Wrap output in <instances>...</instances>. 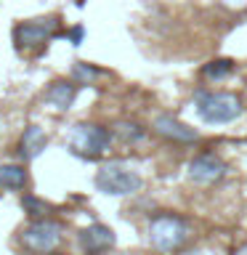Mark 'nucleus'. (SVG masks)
I'll return each instance as SVG.
<instances>
[{"label":"nucleus","instance_id":"1","mask_svg":"<svg viewBox=\"0 0 247 255\" xmlns=\"http://www.w3.org/2000/svg\"><path fill=\"white\" fill-rule=\"evenodd\" d=\"M197 115L207 125H226L245 112V104L237 93L229 91H199L194 99Z\"/></svg>","mask_w":247,"mask_h":255},{"label":"nucleus","instance_id":"2","mask_svg":"<svg viewBox=\"0 0 247 255\" xmlns=\"http://www.w3.org/2000/svg\"><path fill=\"white\" fill-rule=\"evenodd\" d=\"M189 237H191L189 223L183 221L181 215L162 213L149 223V242L162 255H173V253H178L181 247H186Z\"/></svg>","mask_w":247,"mask_h":255},{"label":"nucleus","instance_id":"3","mask_svg":"<svg viewBox=\"0 0 247 255\" xmlns=\"http://www.w3.org/2000/svg\"><path fill=\"white\" fill-rule=\"evenodd\" d=\"M93 183H96V189H99L101 194H107V197H130V194L143 189L141 175L135 170H130V167L120 165V162L101 165Z\"/></svg>","mask_w":247,"mask_h":255},{"label":"nucleus","instance_id":"4","mask_svg":"<svg viewBox=\"0 0 247 255\" xmlns=\"http://www.w3.org/2000/svg\"><path fill=\"white\" fill-rule=\"evenodd\" d=\"M61 223L48 221V218H35L32 223L21 229L19 242L27 253L32 255H51L61 245Z\"/></svg>","mask_w":247,"mask_h":255},{"label":"nucleus","instance_id":"5","mask_svg":"<svg viewBox=\"0 0 247 255\" xmlns=\"http://www.w3.org/2000/svg\"><path fill=\"white\" fill-rule=\"evenodd\" d=\"M112 143V133L101 125H93V123H83V125H75L69 133V149L77 151V154H85V157H93V154H104Z\"/></svg>","mask_w":247,"mask_h":255},{"label":"nucleus","instance_id":"6","mask_svg":"<svg viewBox=\"0 0 247 255\" xmlns=\"http://www.w3.org/2000/svg\"><path fill=\"white\" fill-rule=\"evenodd\" d=\"M56 32V19H29L13 27V45L21 53H32L45 48V43L51 40Z\"/></svg>","mask_w":247,"mask_h":255},{"label":"nucleus","instance_id":"7","mask_svg":"<svg viewBox=\"0 0 247 255\" xmlns=\"http://www.w3.org/2000/svg\"><path fill=\"white\" fill-rule=\"evenodd\" d=\"M226 175V162L215 154V151H202L189 162V178L199 186H210Z\"/></svg>","mask_w":247,"mask_h":255},{"label":"nucleus","instance_id":"8","mask_svg":"<svg viewBox=\"0 0 247 255\" xmlns=\"http://www.w3.org/2000/svg\"><path fill=\"white\" fill-rule=\"evenodd\" d=\"M154 133L159 138L165 141H173V143H194L199 141V133L194 128H189L186 123H181V120H175L170 115H162L154 120Z\"/></svg>","mask_w":247,"mask_h":255},{"label":"nucleus","instance_id":"9","mask_svg":"<svg viewBox=\"0 0 247 255\" xmlns=\"http://www.w3.org/2000/svg\"><path fill=\"white\" fill-rule=\"evenodd\" d=\"M80 247L88 255H104L115 247V234H112V229L101 226V223H93V226L80 231Z\"/></svg>","mask_w":247,"mask_h":255},{"label":"nucleus","instance_id":"10","mask_svg":"<svg viewBox=\"0 0 247 255\" xmlns=\"http://www.w3.org/2000/svg\"><path fill=\"white\" fill-rule=\"evenodd\" d=\"M45 143H48V135H45L43 128L40 125H27L24 133H21V138H19V154L24 159H35L40 151L45 149Z\"/></svg>","mask_w":247,"mask_h":255},{"label":"nucleus","instance_id":"11","mask_svg":"<svg viewBox=\"0 0 247 255\" xmlns=\"http://www.w3.org/2000/svg\"><path fill=\"white\" fill-rule=\"evenodd\" d=\"M75 96H77L75 83H67V80H56V83L48 85V91H45V101L51 104L53 109L67 112V109L72 107V101H75Z\"/></svg>","mask_w":247,"mask_h":255},{"label":"nucleus","instance_id":"12","mask_svg":"<svg viewBox=\"0 0 247 255\" xmlns=\"http://www.w3.org/2000/svg\"><path fill=\"white\" fill-rule=\"evenodd\" d=\"M27 181H29V175L21 165H13V162L0 165V186L5 191H21L27 186Z\"/></svg>","mask_w":247,"mask_h":255},{"label":"nucleus","instance_id":"13","mask_svg":"<svg viewBox=\"0 0 247 255\" xmlns=\"http://www.w3.org/2000/svg\"><path fill=\"white\" fill-rule=\"evenodd\" d=\"M231 69H234V61H231V59H218V61L207 64V67L202 69V75L207 80H223L226 75H231Z\"/></svg>","mask_w":247,"mask_h":255},{"label":"nucleus","instance_id":"14","mask_svg":"<svg viewBox=\"0 0 247 255\" xmlns=\"http://www.w3.org/2000/svg\"><path fill=\"white\" fill-rule=\"evenodd\" d=\"M117 135H120V138H125V141H141L143 138V130H141L138 125L125 123V125H117Z\"/></svg>","mask_w":247,"mask_h":255},{"label":"nucleus","instance_id":"15","mask_svg":"<svg viewBox=\"0 0 247 255\" xmlns=\"http://www.w3.org/2000/svg\"><path fill=\"white\" fill-rule=\"evenodd\" d=\"M24 207L29 210V215H37V218L48 213V205H45V202H40L37 197H24Z\"/></svg>","mask_w":247,"mask_h":255},{"label":"nucleus","instance_id":"16","mask_svg":"<svg viewBox=\"0 0 247 255\" xmlns=\"http://www.w3.org/2000/svg\"><path fill=\"white\" fill-rule=\"evenodd\" d=\"M93 77H96V69H88L85 64H77V67H75V80H77V85H88Z\"/></svg>","mask_w":247,"mask_h":255}]
</instances>
